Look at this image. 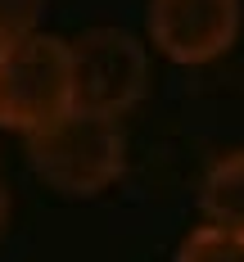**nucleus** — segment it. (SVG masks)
<instances>
[{
  "instance_id": "nucleus-1",
  "label": "nucleus",
  "mask_w": 244,
  "mask_h": 262,
  "mask_svg": "<svg viewBox=\"0 0 244 262\" xmlns=\"http://www.w3.org/2000/svg\"><path fill=\"white\" fill-rule=\"evenodd\" d=\"M27 163L41 181L59 190V194H100L122 177L127 167V131L122 118H104V113H91V108H68L59 113L54 122L27 131Z\"/></svg>"
},
{
  "instance_id": "nucleus-2",
  "label": "nucleus",
  "mask_w": 244,
  "mask_h": 262,
  "mask_svg": "<svg viewBox=\"0 0 244 262\" xmlns=\"http://www.w3.org/2000/svg\"><path fill=\"white\" fill-rule=\"evenodd\" d=\"M68 108H73L68 41L32 32L23 41L0 46V127L27 136Z\"/></svg>"
},
{
  "instance_id": "nucleus-3",
  "label": "nucleus",
  "mask_w": 244,
  "mask_h": 262,
  "mask_svg": "<svg viewBox=\"0 0 244 262\" xmlns=\"http://www.w3.org/2000/svg\"><path fill=\"white\" fill-rule=\"evenodd\" d=\"M73 59V104L122 118L149 91V50L127 27H86L68 41Z\"/></svg>"
},
{
  "instance_id": "nucleus-4",
  "label": "nucleus",
  "mask_w": 244,
  "mask_h": 262,
  "mask_svg": "<svg viewBox=\"0 0 244 262\" xmlns=\"http://www.w3.org/2000/svg\"><path fill=\"white\" fill-rule=\"evenodd\" d=\"M240 27L244 0H149L145 9L149 46L181 68L217 63L240 41Z\"/></svg>"
},
{
  "instance_id": "nucleus-5",
  "label": "nucleus",
  "mask_w": 244,
  "mask_h": 262,
  "mask_svg": "<svg viewBox=\"0 0 244 262\" xmlns=\"http://www.w3.org/2000/svg\"><path fill=\"white\" fill-rule=\"evenodd\" d=\"M199 208H204V222L244 231V149H231L208 167L199 185Z\"/></svg>"
},
{
  "instance_id": "nucleus-6",
  "label": "nucleus",
  "mask_w": 244,
  "mask_h": 262,
  "mask_svg": "<svg viewBox=\"0 0 244 262\" xmlns=\"http://www.w3.org/2000/svg\"><path fill=\"white\" fill-rule=\"evenodd\" d=\"M172 262H244V231L221 222H199L176 244Z\"/></svg>"
},
{
  "instance_id": "nucleus-7",
  "label": "nucleus",
  "mask_w": 244,
  "mask_h": 262,
  "mask_svg": "<svg viewBox=\"0 0 244 262\" xmlns=\"http://www.w3.org/2000/svg\"><path fill=\"white\" fill-rule=\"evenodd\" d=\"M41 14H46V0H0V46L41 32Z\"/></svg>"
},
{
  "instance_id": "nucleus-8",
  "label": "nucleus",
  "mask_w": 244,
  "mask_h": 262,
  "mask_svg": "<svg viewBox=\"0 0 244 262\" xmlns=\"http://www.w3.org/2000/svg\"><path fill=\"white\" fill-rule=\"evenodd\" d=\"M5 226H9V190L0 181V235H5Z\"/></svg>"
}]
</instances>
